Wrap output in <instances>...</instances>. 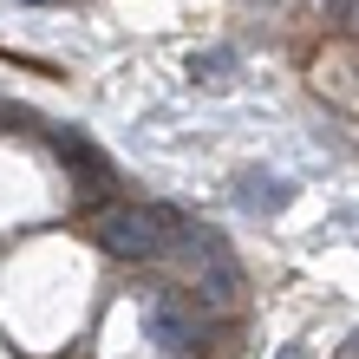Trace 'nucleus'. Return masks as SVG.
I'll return each mask as SVG.
<instances>
[{
	"label": "nucleus",
	"instance_id": "obj_1",
	"mask_svg": "<svg viewBox=\"0 0 359 359\" xmlns=\"http://www.w3.org/2000/svg\"><path fill=\"white\" fill-rule=\"evenodd\" d=\"M177 229H183V216H170L157 203H111V209L92 216V242L118 262H163Z\"/></svg>",
	"mask_w": 359,
	"mask_h": 359
},
{
	"label": "nucleus",
	"instance_id": "obj_2",
	"mask_svg": "<svg viewBox=\"0 0 359 359\" xmlns=\"http://www.w3.org/2000/svg\"><path fill=\"white\" fill-rule=\"evenodd\" d=\"M236 203H242V209H255V216H268V209H281V203H287V189H281V183H268V177H242Z\"/></svg>",
	"mask_w": 359,
	"mask_h": 359
},
{
	"label": "nucleus",
	"instance_id": "obj_3",
	"mask_svg": "<svg viewBox=\"0 0 359 359\" xmlns=\"http://www.w3.org/2000/svg\"><path fill=\"white\" fill-rule=\"evenodd\" d=\"M196 72H236V53H203Z\"/></svg>",
	"mask_w": 359,
	"mask_h": 359
}]
</instances>
